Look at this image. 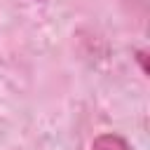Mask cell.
I'll return each mask as SVG.
<instances>
[{
  "instance_id": "obj_1",
  "label": "cell",
  "mask_w": 150,
  "mask_h": 150,
  "mask_svg": "<svg viewBox=\"0 0 150 150\" xmlns=\"http://www.w3.org/2000/svg\"><path fill=\"white\" fill-rule=\"evenodd\" d=\"M91 150H134V148L117 134H101L94 138Z\"/></svg>"
}]
</instances>
